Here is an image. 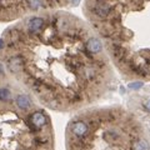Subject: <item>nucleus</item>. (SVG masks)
Masks as SVG:
<instances>
[{
	"instance_id": "obj_3",
	"label": "nucleus",
	"mask_w": 150,
	"mask_h": 150,
	"mask_svg": "<svg viewBox=\"0 0 150 150\" xmlns=\"http://www.w3.org/2000/svg\"><path fill=\"white\" fill-rule=\"evenodd\" d=\"M68 150H150L138 119L120 108L78 115L68 126Z\"/></svg>"
},
{
	"instance_id": "obj_2",
	"label": "nucleus",
	"mask_w": 150,
	"mask_h": 150,
	"mask_svg": "<svg viewBox=\"0 0 150 150\" xmlns=\"http://www.w3.org/2000/svg\"><path fill=\"white\" fill-rule=\"evenodd\" d=\"M86 14L112 65L125 78L150 80V0H86Z\"/></svg>"
},
{
	"instance_id": "obj_4",
	"label": "nucleus",
	"mask_w": 150,
	"mask_h": 150,
	"mask_svg": "<svg viewBox=\"0 0 150 150\" xmlns=\"http://www.w3.org/2000/svg\"><path fill=\"white\" fill-rule=\"evenodd\" d=\"M0 100V150H54L50 119L36 108L20 109Z\"/></svg>"
},
{
	"instance_id": "obj_8",
	"label": "nucleus",
	"mask_w": 150,
	"mask_h": 150,
	"mask_svg": "<svg viewBox=\"0 0 150 150\" xmlns=\"http://www.w3.org/2000/svg\"><path fill=\"white\" fill-rule=\"evenodd\" d=\"M145 106H146V109H149V111H150V100L146 103V104H145Z\"/></svg>"
},
{
	"instance_id": "obj_5",
	"label": "nucleus",
	"mask_w": 150,
	"mask_h": 150,
	"mask_svg": "<svg viewBox=\"0 0 150 150\" xmlns=\"http://www.w3.org/2000/svg\"><path fill=\"white\" fill-rule=\"evenodd\" d=\"M15 104L18 108H20V109H29V108L33 106L30 98L25 95V94H19L15 98Z\"/></svg>"
},
{
	"instance_id": "obj_6",
	"label": "nucleus",
	"mask_w": 150,
	"mask_h": 150,
	"mask_svg": "<svg viewBox=\"0 0 150 150\" xmlns=\"http://www.w3.org/2000/svg\"><path fill=\"white\" fill-rule=\"evenodd\" d=\"M142 85H143V83L139 81V80H137L135 83H130V84H129V88H131V89H138V88H140Z\"/></svg>"
},
{
	"instance_id": "obj_1",
	"label": "nucleus",
	"mask_w": 150,
	"mask_h": 150,
	"mask_svg": "<svg viewBox=\"0 0 150 150\" xmlns=\"http://www.w3.org/2000/svg\"><path fill=\"white\" fill-rule=\"evenodd\" d=\"M6 45L15 54L6 60L9 71L53 110L80 109L109 90L114 73L98 35L78 19L53 15L38 31L14 29Z\"/></svg>"
},
{
	"instance_id": "obj_7",
	"label": "nucleus",
	"mask_w": 150,
	"mask_h": 150,
	"mask_svg": "<svg viewBox=\"0 0 150 150\" xmlns=\"http://www.w3.org/2000/svg\"><path fill=\"white\" fill-rule=\"evenodd\" d=\"M4 46H5V41H4L3 39H0V50H3Z\"/></svg>"
}]
</instances>
